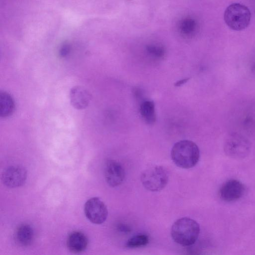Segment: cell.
I'll return each instance as SVG.
<instances>
[{
	"instance_id": "obj_10",
	"label": "cell",
	"mask_w": 255,
	"mask_h": 255,
	"mask_svg": "<svg viewBox=\"0 0 255 255\" xmlns=\"http://www.w3.org/2000/svg\"><path fill=\"white\" fill-rule=\"evenodd\" d=\"M70 98L71 105L75 109L81 110L88 106L91 95L85 88L76 86L71 89Z\"/></svg>"
},
{
	"instance_id": "obj_11",
	"label": "cell",
	"mask_w": 255,
	"mask_h": 255,
	"mask_svg": "<svg viewBox=\"0 0 255 255\" xmlns=\"http://www.w3.org/2000/svg\"><path fill=\"white\" fill-rule=\"evenodd\" d=\"M66 244L68 250L71 252L79 254L84 252L87 249L88 240L84 233L74 231L68 236Z\"/></svg>"
},
{
	"instance_id": "obj_20",
	"label": "cell",
	"mask_w": 255,
	"mask_h": 255,
	"mask_svg": "<svg viewBox=\"0 0 255 255\" xmlns=\"http://www.w3.org/2000/svg\"><path fill=\"white\" fill-rule=\"evenodd\" d=\"M134 95L136 97L139 98L141 96V92L139 89L136 88L134 90Z\"/></svg>"
},
{
	"instance_id": "obj_9",
	"label": "cell",
	"mask_w": 255,
	"mask_h": 255,
	"mask_svg": "<svg viewBox=\"0 0 255 255\" xmlns=\"http://www.w3.org/2000/svg\"><path fill=\"white\" fill-rule=\"evenodd\" d=\"M245 191L244 185L237 179H230L221 186L219 194L224 201L230 202L241 198Z\"/></svg>"
},
{
	"instance_id": "obj_12",
	"label": "cell",
	"mask_w": 255,
	"mask_h": 255,
	"mask_svg": "<svg viewBox=\"0 0 255 255\" xmlns=\"http://www.w3.org/2000/svg\"><path fill=\"white\" fill-rule=\"evenodd\" d=\"M33 236V230L31 226L27 224H23L17 229L15 240L19 246L27 247L32 243Z\"/></svg>"
},
{
	"instance_id": "obj_2",
	"label": "cell",
	"mask_w": 255,
	"mask_h": 255,
	"mask_svg": "<svg viewBox=\"0 0 255 255\" xmlns=\"http://www.w3.org/2000/svg\"><path fill=\"white\" fill-rule=\"evenodd\" d=\"M200 231V226L196 221L188 217H183L174 222L170 233L175 243L188 247L196 242Z\"/></svg>"
},
{
	"instance_id": "obj_7",
	"label": "cell",
	"mask_w": 255,
	"mask_h": 255,
	"mask_svg": "<svg viewBox=\"0 0 255 255\" xmlns=\"http://www.w3.org/2000/svg\"><path fill=\"white\" fill-rule=\"evenodd\" d=\"M26 169L19 165H12L2 172L1 180L4 185L9 188H16L22 185L26 181Z\"/></svg>"
},
{
	"instance_id": "obj_19",
	"label": "cell",
	"mask_w": 255,
	"mask_h": 255,
	"mask_svg": "<svg viewBox=\"0 0 255 255\" xmlns=\"http://www.w3.org/2000/svg\"><path fill=\"white\" fill-rule=\"evenodd\" d=\"M189 78H186L182 80H180L175 83V86L176 87L180 86L181 85H182L184 83H186L189 80Z\"/></svg>"
},
{
	"instance_id": "obj_13",
	"label": "cell",
	"mask_w": 255,
	"mask_h": 255,
	"mask_svg": "<svg viewBox=\"0 0 255 255\" xmlns=\"http://www.w3.org/2000/svg\"><path fill=\"white\" fill-rule=\"evenodd\" d=\"M14 102L11 96L4 91L0 92V116H10L14 110Z\"/></svg>"
},
{
	"instance_id": "obj_6",
	"label": "cell",
	"mask_w": 255,
	"mask_h": 255,
	"mask_svg": "<svg viewBox=\"0 0 255 255\" xmlns=\"http://www.w3.org/2000/svg\"><path fill=\"white\" fill-rule=\"evenodd\" d=\"M86 218L92 223L101 224L107 219L108 210L104 202L98 197L88 200L84 205Z\"/></svg>"
},
{
	"instance_id": "obj_15",
	"label": "cell",
	"mask_w": 255,
	"mask_h": 255,
	"mask_svg": "<svg viewBox=\"0 0 255 255\" xmlns=\"http://www.w3.org/2000/svg\"><path fill=\"white\" fill-rule=\"evenodd\" d=\"M198 27L196 20L191 17L182 19L178 26L179 30L181 35L185 37H190L196 33Z\"/></svg>"
},
{
	"instance_id": "obj_1",
	"label": "cell",
	"mask_w": 255,
	"mask_h": 255,
	"mask_svg": "<svg viewBox=\"0 0 255 255\" xmlns=\"http://www.w3.org/2000/svg\"><path fill=\"white\" fill-rule=\"evenodd\" d=\"M171 157L174 163L183 169L194 167L200 158V150L192 141L182 140L176 142L171 150Z\"/></svg>"
},
{
	"instance_id": "obj_5",
	"label": "cell",
	"mask_w": 255,
	"mask_h": 255,
	"mask_svg": "<svg viewBox=\"0 0 255 255\" xmlns=\"http://www.w3.org/2000/svg\"><path fill=\"white\" fill-rule=\"evenodd\" d=\"M250 149L249 141L242 135L232 133L226 139L224 150L228 156L234 158H242L247 156Z\"/></svg>"
},
{
	"instance_id": "obj_21",
	"label": "cell",
	"mask_w": 255,
	"mask_h": 255,
	"mask_svg": "<svg viewBox=\"0 0 255 255\" xmlns=\"http://www.w3.org/2000/svg\"><path fill=\"white\" fill-rule=\"evenodd\" d=\"M119 228L120 231H122L123 232H126V231H129V229L128 228V227H126V226H125L123 225H120L119 226Z\"/></svg>"
},
{
	"instance_id": "obj_4",
	"label": "cell",
	"mask_w": 255,
	"mask_h": 255,
	"mask_svg": "<svg viewBox=\"0 0 255 255\" xmlns=\"http://www.w3.org/2000/svg\"><path fill=\"white\" fill-rule=\"evenodd\" d=\"M168 180L167 171L163 166L159 165L145 169L140 175L142 185L146 189L151 192L162 190L167 184Z\"/></svg>"
},
{
	"instance_id": "obj_16",
	"label": "cell",
	"mask_w": 255,
	"mask_h": 255,
	"mask_svg": "<svg viewBox=\"0 0 255 255\" xmlns=\"http://www.w3.org/2000/svg\"><path fill=\"white\" fill-rule=\"evenodd\" d=\"M149 243L148 236L144 234H138L128 239L126 247L129 248H137L144 247Z\"/></svg>"
},
{
	"instance_id": "obj_14",
	"label": "cell",
	"mask_w": 255,
	"mask_h": 255,
	"mask_svg": "<svg viewBox=\"0 0 255 255\" xmlns=\"http://www.w3.org/2000/svg\"><path fill=\"white\" fill-rule=\"evenodd\" d=\"M139 111L141 117L147 124L151 125L155 122L156 117L153 102L143 101L140 106Z\"/></svg>"
},
{
	"instance_id": "obj_18",
	"label": "cell",
	"mask_w": 255,
	"mask_h": 255,
	"mask_svg": "<svg viewBox=\"0 0 255 255\" xmlns=\"http://www.w3.org/2000/svg\"><path fill=\"white\" fill-rule=\"evenodd\" d=\"M70 51V46L68 43L63 44L60 48L59 54L61 57H66Z\"/></svg>"
},
{
	"instance_id": "obj_17",
	"label": "cell",
	"mask_w": 255,
	"mask_h": 255,
	"mask_svg": "<svg viewBox=\"0 0 255 255\" xmlns=\"http://www.w3.org/2000/svg\"><path fill=\"white\" fill-rule=\"evenodd\" d=\"M147 53L152 57L155 58H162L165 53L164 48L159 44H150L146 46Z\"/></svg>"
},
{
	"instance_id": "obj_8",
	"label": "cell",
	"mask_w": 255,
	"mask_h": 255,
	"mask_svg": "<svg viewBox=\"0 0 255 255\" xmlns=\"http://www.w3.org/2000/svg\"><path fill=\"white\" fill-rule=\"evenodd\" d=\"M104 176L109 186L112 187H117L121 185L125 179V170L118 161L109 160L105 165Z\"/></svg>"
},
{
	"instance_id": "obj_3",
	"label": "cell",
	"mask_w": 255,
	"mask_h": 255,
	"mask_svg": "<svg viewBox=\"0 0 255 255\" xmlns=\"http://www.w3.org/2000/svg\"><path fill=\"white\" fill-rule=\"evenodd\" d=\"M224 17L229 27L239 31L248 26L251 21V13L246 5L240 3H234L227 7Z\"/></svg>"
}]
</instances>
